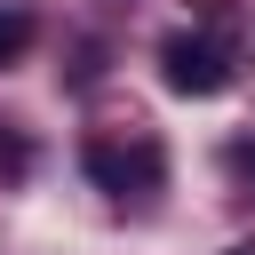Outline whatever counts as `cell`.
Masks as SVG:
<instances>
[{
    "mask_svg": "<svg viewBox=\"0 0 255 255\" xmlns=\"http://www.w3.org/2000/svg\"><path fill=\"white\" fill-rule=\"evenodd\" d=\"M159 80L175 88V96H223L231 88V48L215 40V32H167L159 40Z\"/></svg>",
    "mask_w": 255,
    "mask_h": 255,
    "instance_id": "obj_1",
    "label": "cell"
},
{
    "mask_svg": "<svg viewBox=\"0 0 255 255\" xmlns=\"http://www.w3.org/2000/svg\"><path fill=\"white\" fill-rule=\"evenodd\" d=\"M80 167H88L104 191H120V199L143 191V183H159V151H151V143H128V151H120V143L96 135V143H80Z\"/></svg>",
    "mask_w": 255,
    "mask_h": 255,
    "instance_id": "obj_2",
    "label": "cell"
},
{
    "mask_svg": "<svg viewBox=\"0 0 255 255\" xmlns=\"http://www.w3.org/2000/svg\"><path fill=\"white\" fill-rule=\"evenodd\" d=\"M24 48H32V16L24 8H0V72L24 64Z\"/></svg>",
    "mask_w": 255,
    "mask_h": 255,
    "instance_id": "obj_3",
    "label": "cell"
},
{
    "mask_svg": "<svg viewBox=\"0 0 255 255\" xmlns=\"http://www.w3.org/2000/svg\"><path fill=\"white\" fill-rule=\"evenodd\" d=\"M231 255H255V247H231Z\"/></svg>",
    "mask_w": 255,
    "mask_h": 255,
    "instance_id": "obj_4",
    "label": "cell"
}]
</instances>
